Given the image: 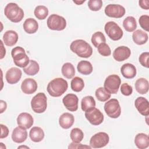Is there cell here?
I'll return each mask as SVG.
<instances>
[{
    "instance_id": "cell-42",
    "label": "cell",
    "mask_w": 149,
    "mask_h": 149,
    "mask_svg": "<svg viewBox=\"0 0 149 149\" xmlns=\"http://www.w3.org/2000/svg\"><path fill=\"white\" fill-rule=\"evenodd\" d=\"M120 91L123 95L125 96H129L132 94L133 92V88L131 86L126 83H124L121 85Z\"/></svg>"
},
{
    "instance_id": "cell-47",
    "label": "cell",
    "mask_w": 149,
    "mask_h": 149,
    "mask_svg": "<svg viewBox=\"0 0 149 149\" xmlns=\"http://www.w3.org/2000/svg\"><path fill=\"white\" fill-rule=\"evenodd\" d=\"M85 2V1H73V2L76 3L77 5H81L83 3H84Z\"/></svg>"
},
{
    "instance_id": "cell-13",
    "label": "cell",
    "mask_w": 149,
    "mask_h": 149,
    "mask_svg": "<svg viewBox=\"0 0 149 149\" xmlns=\"http://www.w3.org/2000/svg\"><path fill=\"white\" fill-rule=\"evenodd\" d=\"M79 98L74 94H68L62 100V102L66 108L72 112H74L78 109Z\"/></svg>"
},
{
    "instance_id": "cell-21",
    "label": "cell",
    "mask_w": 149,
    "mask_h": 149,
    "mask_svg": "<svg viewBox=\"0 0 149 149\" xmlns=\"http://www.w3.org/2000/svg\"><path fill=\"white\" fill-rule=\"evenodd\" d=\"M120 72L122 76L128 79H133L136 75V67L129 63L123 64L120 68Z\"/></svg>"
},
{
    "instance_id": "cell-38",
    "label": "cell",
    "mask_w": 149,
    "mask_h": 149,
    "mask_svg": "<svg viewBox=\"0 0 149 149\" xmlns=\"http://www.w3.org/2000/svg\"><path fill=\"white\" fill-rule=\"evenodd\" d=\"M98 52L104 56H108L111 54V51L109 45L105 42L100 44L98 47Z\"/></svg>"
},
{
    "instance_id": "cell-25",
    "label": "cell",
    "mask_w": 149,
    "mask_h": 149,
    "mask_svg": "<svg viewBox=\"0 0 149 149\" xmlns=\"http://www.w3.org/2000/svg\"><path fill=\"white\" fill-rule=\"evenodd\" d=\"M24 30L28 34L35 33L38 29L37 22L33 18L27 19L23 23Z\"/></svg>"
},
{
    "instance_id": "cell-44",
    "label": "cell",
    "mask_w": 149,
    "mask_h": 149,
    "mask_svg": "<svg viewBox=\"0 0 149 149\" xmlns=\"http://www.w3.org/2000/svg\"><path fill=\"white\" fill-rule=\"evenodd\" d=\"M1 129V139H3L6 137L9 134V129L8 128L2 124L0 125Z\"/></svg>"
},
{
    "instance_id": "cell-1",
    "label": "cell",
    "mask_w": 149,
    "mask_h": 149,
    "mask_svg": "<svg viewBox=\"0 0 149 149\" xmlns=\"http://www.w3.org/2000/svg\"><path fill=\"white\" fill-rule=\"evenodd\" d=\"M68 84L63 78L58 77L51 80L47 86V91L49 94L54 97L62 95L68 89Z\"/></svg>"
},
{
    "instance_id": "cell-20",
    "label": "cell",
    "mask_w": 149,
    "mask_h": 149,
    "mask_svg": "<svg viewBox=\"0 0 149 149\" xmlns=\"http://www.w3.org/2000/svg\"><path fill=\"white\" fill-rule=\"evenodd\" d=\"M74 118L72 114L65 112L61 115L59 118V124L63 129H68L74 123Z\"/></svg>"
},
{
    "instance_id": "cell-27",
    "label": "cell",
    "mask_w": 149,
    "mask_h": 149,
    "mask_svg": "<svg viewBox=\"0 0 149 149\" xmlns=\"http://www.w3.org/2000/svg\"><path fill=\"white\" fill-rule=\"evenodd\" d=\"M135 88L136 91L141 94H146L149 88L148 81L147 79L144 78L138 79L135 83Z\"/></svg>"
},
{
    "instance_id": "cell-9",
    "label": "cell",
    "mask_w": 149,
    "mask_h": 149,
    "mask_svg": "<svg viewBox=\"0 0 149 149\" xmlns=\"http://www.w3.org/2000/svg\"><path fill=\"white\" fill-rule=\"evenodd\" d=\"M121 84V79L116 74L108 76L104 81V88L110 94H116Z\"/></svg>"
},
{
    "instance_id": "cell-4",
    "label": "cell",
    "mask_w": 149,
    "mask_h": 149,
    "mask_svg": "<svg viewBox=\"0 0 149 149\" xmlns=\"http://www.w3.org/2000/svg\"><path fill=\"white\" fill-rule=\"evenodd\" d=\"M11 55L15 64L20 68H25L30 62V60L26 55L25 50L21 47H16L13 48Z\"/></svg>"
},
{
    "instance_id": "cell-36",
    "label": "cell",
    "mask_w": 149,
    "mask_h": 149,
    "mask_svg": "<svg viewBox=\"0 0 149 149\" xmlns=\"http://www.w3.org/2000/svg\"><path fill=\"white\" fill-rule=\"evenodd\" d=\"M95 95L97 99L101 102H105L111 98V94L107 92L104 87H99L95 90Z\"/></svg>"
},
{
    "instance_id": "cell-40",
    "label": "cell",
    "mask_w": 149,
    "mask_h": 149,
    "mask_svg": "<svg viewBox=\"0 0 149 149\" xmlns=\"http://www.w3.org/2000/svg\"><path fill=\"white\" fill-rule=\"evenodd\" d=\"M139 22L140 26L143 29L147 31H149V16L148 15H144L141 16Z\"/></svg>"
},
{
    "instance_id": "cell-19",
    "label": "cell",
    "mask_w": 149,
    "mask_h": 149,
    "mask_svg": "<svg viewBox=\"0 0 149 149\" xmlns=\"http://www.w3.org/2000/svg\"><path fill=\"white\" fill-rule=\"evenodd\" d=\"M27 137V132L26 129L20 126L15 127L12 134V139L13 141L16 143H22L24 142Z\"/></svg>"
},
{
    "instance_id": "cell-32",
    "label": "cell",
    "mask_w": 149,
    "mask_h": 149,
    "mask_svg": "<svg viewBox=\"0 0 149 149\" xmlns=\"http://www.w3.org/2000/svg\"><path fill=\"white\" fill-rule=\"evenodd\" d=\"M95 107V101L94 98L90 95L84 97L81 101V109L86 112L87 109Z\"/></svg>"
},
{
    "instance_id": "cell-24",
    "label": "cell",
    "mask_w": 149,
    "mask_h": 149,
    "mask_svg": "<svg viewBox=\"0 0 149 149\" xmlns=\"http://www.w3.org/2000/svg\"><path fill=\"white\" fill-rule=\"evenodd\" d=\"M132 38L134 43L137 45H143L146 43L148 36L147 33L141 30H137L132 34Z\"/></svg>"
},
{
    "instance_id": "cell-33",
    "label": "cell",
    "mask_w": 149,
    "mask_h": 149,
    "mask_svg": "<svg viewBox=\"0 0 149 149\" xmlns=\"http://www.w3.org/2000/svg\"><path fill=\"white\" fill-rule=\"evenodd\" d=\"M71 88L75 92L81 91L84 87V83L83 80L79 77H74L70 83Z\"/></svg>"
},
{
    "instance_id": "cell-26",
    "label": "cell",
    "mask_w": 149,
    "mask_h": 149,
    "mask_svg": "<svg viewBox=\"0 0 149 149\" xmlns=\"http://www.w3.org/2000/svg\"><path fill=\"white\" fill-rule=\"evenodd\" d=\"M44 136L45 134L43 130L40 127H33L30 130V138L34 142L38 143L42 141L44 138Z\"/></svg>"
},
{
    "instance_id": "cell-39",
    "label": "cell",
    "mask_w": 149,
    "mask_h": 149,
    "mask_svg": "<svg viewBox=\"0 0 149 149\" xmlns=\"http://www.w3.org/2000/svg\"><path fill=\"white\" fill-rule=\"evenodd\" d=\"M102 6V1L101 0H90L88 2V6L91 10L98 11Z\"/></svg>"
},
{
    "instance_id": "cell-14",
    "label": "cell",
    "mask_w": 149,
    "mask_h": 149,
    "mask_svg": "<svg viewBox=\"0 0 149 149\" xmlns=\"http://www.w3.org/2000/svg\"><path fill=\"white\" fill-rule=\"evenodd\" d=\"M22 70L16 67L10 68L6 73L5 78L7 82L10 84L17 83L22 77Z\"/></svg>"
},
{
    "instance_id": "cell-45",
    "label": "cell",
    "mask_w": 149,
    "mask_h": 149,
    "mask_svg": "<svg viewBox=\"0 0 149 149\" xmlns=\"http://www.w3.org/2000/svg\"><path fill=\"white\" fill-rule=\"evenodd\" d=\"M139 6L142 9H146V10H148L149 9V6H148L149 1L148 0L139 1Z\"/></svg>"
},
{
    "instance_id": "cell-41",
    "label": "cell",
    "mask_w": 149,
    "mask_h": 149,
    "mask_svg": "<svg viewBox=\"0 0 149 149\" xmlns=\"http://www.w3.org/2000/svg\"><path fill=\"white\" fill-rule=\"evenodd\" d=\"M148 57H149V52H145L142 53L139 58V61L140 64L145 67L148 68L149 67V64H148Z\"/></svg>"
},
{
    "instance_id": "cell-18",
    "label": "cell",
    "mask_w": 149,
    "mask_h": 149,
    "mask_svg": "<svg viewBox=\"0 0 149 149\" xmlns=\"http://www.w3.org/2000/svg\"><path fill=\"white\" fill-rule=\"evenodd\" d=\"M37 87V83L35 80L31 78H27L24 79L22 83L21 89L23 93L31 94L36 91Z\"/></svg>"
},
{
    "instance_id": "cell-46",
    "label": "cell",
    "mask_w": 149,
    "mask_h": 149,
    "mask_svg": "<svg viewBox=\"0 0 149 149\" xmlns=\"http://www.w3.org/2000/svg\"><path fill=\"white\" fill-rule=\"evenodd\" d=\"M0 104H1V113H3L5 109H6L7 107V104L6 103L5 101H3V100H1L0 101Z\"/></svg>"
},
{
    "instance_id": "cell-43",
    "label": "cell",
    "mask_w": 149,
    "mask_h": 149,
    "mask_svg": "<svg viewBox=\"0 0 149 149\" xmlns=\"http://www.w3.org/2000/svg\"><path fill=\"white\" fill-rule=\"evenodd\" d=\"M69 148H89L90 149L91 147L88 146H86V145H83L79 143H72L69 144Z\"/></svg>"
},
{
    "instance_id": "cell-34",
    "label": "cell",
    "mask_w": 149,
    "mask_h": 149,
    "mask_svg": "<svg viewBox=\"0 0 149 149\" xmlns=\"http://www.w3.org/2000/svg\"><path fill=\"white\" fill-rule=\"evenodd\" d=\"M34 13L38 19L44 20L48 15V9L45 6L39 5L35 8Z\"/></svg>"
},
{
    "instance_id": "cell-7",
    "label": "cell",
    "mask_w": 149,
    "mask_h": 149,
    "mask_svg": "<svg viewBox=\"0 0 149 149\" xmlns=\"http://www.w3.org/2000/svg\"><path fill=\"white\" fill-rule=\"evenodd\" d=\"M104 29L107 36L113 41H118L121 39L123 34L121 28L113 21L107 22L105 25Z\"/></svg>"
},
{
    "instance_id": "cell-10",
    "label": "cell",
    "mask_w": 149,
    "mask_h": 149,
    "mask_svg": "<svg viewBox=\"0 0 149 149\" xmlns=\"http://www.w3.org/2000/svg\"><path fill=\"white\" fill-rule=\"evenodd\" d=\"M109 141V137L105 132H98L93 135L90 140L91 148H100L106 146Z\"/></svg>"
},
{
    "instance_id": "cell-29",
    "label": "cell",
    "mask_w": 149,
    "mask_h": 149,
    "mask_svg": "<svg viewBox=\"0 0 149 149\" xmlns=\"http://www.w3.org/2000/svg\"><path fill=\"white\" fill-rule=\"evenodd\" d=\"M23 70L26 74L30 76H34L39 72L40 66L38 63L36 61L34 60H30L28 65L24 68Z\"/></svg>"
},
{
    "instance_id": "cell-15",
    "label": "cell",
    "mask_w": 149,
    "mask_h": 149,
    "mask_svg": "<svg viewBox=\"0 0 149 149\" xmlns=\"http://www.w3.org/2000/svg\"><path fill=\"white\" fill-rule=\"evenodd\" d=\"M130 54L131 51L127 47L120 46L114 50L113 57L116 61L122 62L128 59Z\"/></svg>"
},
{
    "instance_id": "cell-12",
    "label": "cell",
    "mask_w": 149,
    "mask_h": 149,
    "mask_svg": "<svg viewBox=\"0 0 149 149\" xmlns=\"http://www.w3.org/2000/svg\"><path fill=\"white\" fill-rule=\"evenodd\" d=\"M125 8L118 4H109L105 8V13L110 17L120 18L125 15Z\"/></svg>"
},
{
    "instance_id": "cell-48",
    "label": "cell",
    "mask_w": 149,
    "mask_h": 149,
    "mask_svg": "<svg viewBox=\"0 0 149 149\" xmlns=\"http://www.w3.org/2000/svg\"><path fill=\"white\" fill-rule=\"evenodd\" d=\"M30 148L29 147H27V146H21L20 147H18V148Z\"/></svg>"
},
{
    "instance_id": "cell-11",
    "label": "cell",
    "mask_w": 149,
    "mask_h": 149,
    "mask_svg": "<svg viewBox=\"0 0 149 149\" xmlns=\"http://www.w3.org/2000/svg\"><path fill=\"white\" fill-rule=\"evenodd\" d=\"M85 116L91 124L95 126L100 125L104 120L102 113L95 107L87 109L85 112Z\"/></svg>"
},
{
    "instance_id": "cell-5",
    "label": "cell",
    "mask_w": 149,
    "mask_h": 149,
    "mask_svg": "<svg viewBox=\"0 0 149 149\" xmlns=\"http://www.w3.org/2000/svg\"><path fill=\"white\" fill-rule=\"evenodd\" d=\"M31 106L33 111L38 113H41L47 109V98L44 93H38L31 101Z\"/></svg>"
},
{
    "instance_id": "cell-16",
    "label": "cell",
    "mask_w": 149,
    "mask_h": 149,
    "mask_svg": "<svg viewBox=\"0 0 149 149\" xmlns=\"http://www.w3.org/2000/svg\"><path fill=\"white\" fill-rule=\"evenodd\" d=\"M134 105L139 112L143 116H147L149 115L148 101L143 97H139L134 101Z\"/></svg>"
},
{
    "instance_id": "cell-28",
    "label": "cell",
    "mask_w": 149,
    "mask_h": 149,
    "mask_svg": "<svg viewBox=\"0 0 149 149\" xmlns=\"http://www.w3.org/2000/svg\"><path fill=\"white\" fill-rule=\"evenodd\" d=\"M78 72L84 75H88L93 72V66L91 63L87 61H81L77 64Z\"/></svg>"
},
{
    "instance_id": "cell-3",
    "label": "cell",
    "mask_w": 149,
    "mask_h": 149,
    "mask_svg": "<svg viewBox=\"0 0 149 149\" xmlns=\"http://www.w3.org/2000/svg\"><path fill=\"white\" fill-rule=\"evenodd\" d=\"M4 13L6 17L13 23L22 21L24 17V12L16 3L10 2L6 5L4 9Z\"/></svg>"
},
{
    "instance_id": "cell-22",
    "label": "cell",
    "mask_w": 149,
    "mask_h": 149,
    "mask_svg": "<svg viewBox=\"0 0 149 149\" xmlns=\"http://www.w3.org/2000/svg\"><path fill=\"white\" fill-rule=\"evenodd\" d=\"M3 40L6 45L13 46L18 40V34L13 30H8L3 34Z\"/></svg>"
},
{
    "instance_id": "cell-23",
    "label": "cell",
    "mask_w": 149,
    "mask_h": 149,
    "mask_svg": "<svg viewBox=\"0 0 149 149\" xmlns=\"http://www.w3.org/2000/svg\"><path fill=\"white\" fill-rule=\"evenodd\" d=\"M134 143L140 149L146 148L149 146V137L147 134L143 133H138L135 137Z\"/></svg>"
},
{
    "instance_id": "cell-2",
    "label": "cell",
    "mask_w": 149,
    "mask_h": 149,
    "mask_svg": "<svg viewBox=\"0 0 149 149\" xmlns=\"http://www.w3.org/2000/svg\"><path fill=\"white\" fill-rule=\"evenodd\" d=\"M70 50L81 58H87L91 56L93 49L90 45L83 40H76L72 42Z\"/></svg>"
},
{
    "instance_id": "cell-35",
    "label": "cell",
    "mask_w": 149,
    "mask_h": 149,
    "mask_svg": "<svg viewBox=\"0 0 149 149\" xmlns=\"http://www.w3.org/2000/svg\"><path fill=\"white\" fill-rule=\"evenodd\" d=\"M70 137L73 142L79 143L83 139L84 134L80 129L77 127L73 128L70 132Z\"/></svg>"
},
{
    "instance_id": "cell-30",
    "label": "cell",
    "mask_w": 149,
    "mask_h": 149,
    "mask_svg": "<svg viewBox=\"0 0 149 149\" xmlns=\"http://www.w3.org/2000/svg\"><path fill=\"white\" fill-rule=\"evenodd\" d=\"M61 72L64 77L69 79H72L75 74L74 67L71 63L66 62L63 65Z\"/></svg>"
},
{
    "instance_id": "cell-17",
    "label": "cell",
    "mask_w": 149,
    "mask_h": 149,
    "mask_svg": "<svg viewBox=\"0 0 149 149\" xmlns=\"http://www.w3.org/2000/svg\"><path fill=\"white\" fill-rule=\"evenodd\" d=\"M17 125L24 129H29L34 123L33 116L29 113L22 112L19 115L17 118Z\"/></svg>"
},
{
    "instance_id": "cell-6",
    "label": "cell",
    "mask_w": 149,
    "mask_h": 149,
    "mask_svg": "<svg viewBox=\"0 0 149 149\" xmlns=\"http://www.w3.org/2000/svg\"><path fill=\"white\" fill-rule=\"evenodd\" d=\"M47 26L52 30L61 31L65 29L66 22L65 19L58 15L52 14L47 19Z\"/></svg>"
},
{
    "instance_id": "cell-8",
    "label": "cell",
    "mask_w": 149,
    "mask_h": 149,
    "mask_svg": "<svg viewBox=\"0 0 149 149\" xmlns=\"http://www.w3.org/2000/svg\"><path fill=\"white\" fill-rule=\"evenodd\" d=\"M104 111L109 117L118 118L121 113L119 101L115 98H112L108 101L104 105Z\"/></svg>"
},
{
    "instance_id": "cell-37",
    "label": "cell",
    "mask_w": 149,
    "mask_h": 149,
    "mask_svg": "<svg viewBox=\"0 0 149 149\" xmlns=\"http://www.w3.org/2000/svg\"><path fill=\"white\" fill-rule=\"evenodd\" d=\"M106 38L104 34L101 31H97L94 33L91 37V42L93 45L97 48L98 46L103 42H105Z\"/></svg>"
},
{
    "instance_id": "cell-31",
    "label": "cell",
    "mask_w": 149,
    "mask_h": 149,
    "mask_svg": "<svg viewBox=\"0 0 149 149\" xmlns=\"http://www.w3.org/2000/svg\"><path fill=\"white\" fill-rule=\"evenodd\" d=\"M123 26L125 30L128 32H132L137 28V23L135 18L133 16H127L123 22Z\"/></svg>"
}]
</instances>
